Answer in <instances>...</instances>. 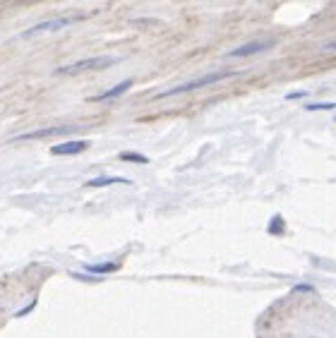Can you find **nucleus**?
Segmentation results:
<instances>
[{
	"mask_svg": "<svg viewBox=\"0 0 336 338\" xmlns=\"http://www.w3.org/2000/svg\"><path fill=\"white\" fill-rule=\"evenodd\" d=\"M303 91H293V94H288V96H286V99H288V101H296V99H303Z\"/></svg>",
	"mask_w": 336,
	"mask_h": 338,
	"instance_id": "ddd939ff",
	"label": "nucleus"
},
{
	"mask_svg": "<svg viewBox=\"0 0 336 338\" xmlns=\"http://www.w3.org/2000/svg\"><path fill=\"white\" fill-rule=\"evenodd\" d=\"M75 127H48V130H36V132H27V134H19V137H15V142H19V139H39V137H48V134H65V132H72Z\"/></svg>",
	"mask_w": 336,
	"mask_h": 338,
	"instance_id": "423d86ee",
	"label": "nucleus"
},
{
	"mask_svg": "<svg viewBox=\"0 0 336 338\" xmlns=\"http://www.w3.org/2000/svg\"><path fill=\"white\" fill-rule=\"evenodd\" d=\"M132 87V79H125V82H120V84H116L113 89H108V91H103L101 96H94V101H108V99H116V96L125 94L127 89Z\"/></svg>",
	"mask_w": 336,
	"mask_h": 338,
	"instance_id": "0eeeda50",
	"label": "nucleus"
},
{
	"mask_svg": "<svg viewBox=\"0 0 336 338\" xmlns=\"http://www.w3.org/2000/svg\"><path fill=\"white\" fill-rule=\"evenodd\" d=\"M86 147H89L86 142H65V144H55L51 154H55V156H72V154H82Z\"/></svg>",
	"mask_w": 336,
	"mask_h": 338,
	"instance_id": "39448f33",
	"label": "nucleus"
},
{
	"mask_svg": "<svg viewBox=\"0 0 336 338\" xmlns=\"http://www.w3.org/2000/svg\"><path fill=\"white\" fill-rule=\"evenodd\" d=\"M113 63H116L113 58H86V60H77V63L58 67V75H79V72L86 70H101V67H108Z\"/></svg>",
	"mask_w": 336,
	"mask_h": 338,
	"instance_id": "f03ea898",
	"label": "nucleus"
},
{
	"mask_svg": "<svg viewBox=\"0 0 336 338\" xmlns=\"http://www.w3.org/2000/svg\"><path fill=\"white\" fill-rule=\"evenodd\" d=\"M283 223H281V219H274L272 221V226H269V233H283Z\"/></svg>",
	"mask_w": 336,
	"mask_h": 338,
	"instance_id": "f8f14e48",
	"label": "nucleus"
},
{
	"mask_svg": "<svg viewBox=\"0 0 336 338\" xmlns=\"http://www.w3.org/2000/svg\"><path fill=\"white\" fill-rule=\"evenodd\" d=\"M274 43L272 41H250V43H245V46H238L233 48L228 58H245V55H255V53H262V51H269Z\"/></svg>",
	"mask_w": 336,
	"mask_h": 338,
	"instance_id": "20e7f679",
	"label": "nucleus"
},
{
	"mask_svg": "<svg viewBox=\"0 0 336 338\" xmlns=\"http://www.w3.org/2000/svg\"><path fill=\"white\" fill-rule=\"evenodd\" d=\"M226 77H233V72H214V75H204L199 79H192V82H185V84H178V87L168 89V91H161L156 99H166V96H178V94H185V91H192V89H202V87H209L214 82H221Z\"/></svg>",
	"mask_w": 336,
	"mask_h": 338,
	"instance_id": "f257e3e1",
	"label": "nucleus"
},
{
	"mask_svg": "<svg viewBox=\"0 0 336 338\" xmlns=\"http://www.w3.org/2000/svg\"><path fill=\"white\" fill-rule=\"evenodd\" d=\"M120 161H135V163H147V156H140V154H120Z\"/></svg>",
	"mask_w": 336,
	"mask_h": 338,
	"instance_id": "9d476101",
	"label": "nucleus"
},
{
	"mask_svg": "<svg viewBox=\"0 0 336 338\" xmlns=\"http://www.w3.org/2000/svg\"><path fill=\"white\" fill-rule=\"evenodd\" d=\"M84 271H89V274H113V271H118V264H113V261H106V264H89V267H84Z\"/></svg>",
	"mask_w": 336,
	"mask_h": 338,
	"instance_id": "1a4fd4ad",
	"label": "nucleus"
},
{
	"mask_svg": "<svg viewBox=\"0 0 336 338\" xmlns=\"http://www.w3.org/2000/svg\"><path fill=\"white\" fill-rule=\"evenodd\" d=\"M334 120H336V118H334Z\"/></svg>",
	"mask_w": 336,
	"mask_h": 338,
	"instance_id": "dca6fc26",
	"label": "nucleus"
},
{
	"mask_svg": "<svg viewBox=\"0 0 336 338\" xmlns=\"http://www.w3.org/2000/svg\"><path fill=\"white\" fill-rule=\"evenodd\" d=\"M72 22H77L75 17H60V19H46V22H39L34 24L32 29H27L24 32V39H29V36H36V34H46V32H60L65 27H70Z\"/></svg>",
	"mask_w": 336,
	"mask_h": 338,
	"instance_id": "7ed1b4c3",
	"label": "nucleus"
},
{
	"mask_svg": "<svg viewBox=\"0 0 336 338\" xmlns=\"http://www.w3.org/2000/svg\"><path fill=\"white\" fill-rule=\"evenodd\" d=\"M324 48H327V51H336V41H329V43H324Z\"/></svg>",
	"mask_w": 336,
	"mask_h": 338,
	"instance_id": "2eb2a0df",
	"label": "nucleus"
},
{
	"mask_svg": "<svg viewBox=\"0 0 336 338\" xmlns=\"http://www.w3.org/2000/svg\"><path fill=\"white\" fill-rule=\"evenodd\" d=\"M296 291H303V293H310V291H315V288H312V285H296Z\"/></svg>",
	"mask_w": 336,
	"mask_h": 338,
	"instance_id": "4468645a",
	"label": "nucleus"
},
{
	"mask_svg": "<svg viewBox=\"0 0 336 338\" xmlns=\"http://www.w3.org/2000/svg\"><path fill=\"white\" fill-rule=\"evenodd\" d=\"M108 185H130L125 178H94L86 182V187H108Z\"/></svg>",
	"mask_w": 336,
	"mask_h": 338,
	"instance_id": "6e6552de",
	"label": "nucleus"
},
{
	"mask_svg": "<svg viewBox=\"0 0 336 338\" xmlns=\"http://www.w3.org/2000/svg\"><path fill=\"white\" fill-rule=\"evenodd\" d=\"M336 103H307V110H334Z\"/></svg>",
	"mask_w": 336,
	"mask_h": 338,
	"instance_id": "9b49d317",
	"label": "nucleus"
}]
</instances>
